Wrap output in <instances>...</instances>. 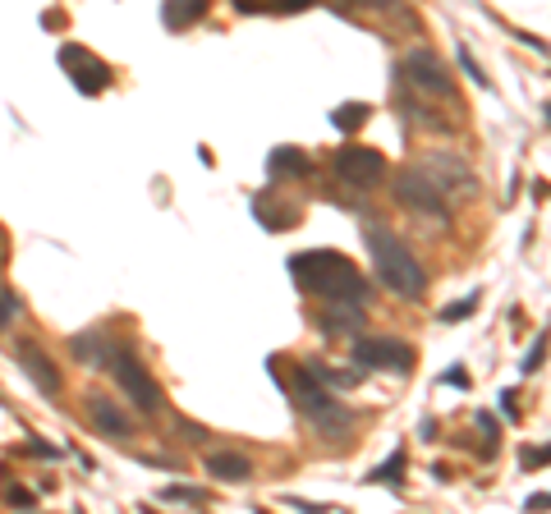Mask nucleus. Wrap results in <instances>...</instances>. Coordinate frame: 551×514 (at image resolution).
Instances as JSON below:
<instances>
[{
	"label": "nucleus",
	"instance_id": "nucleus-1",
	"mask_svg": "<svg viewBox=\"0 0 551 514\" xmlns=\"http://www.w3.org/2000/svg\"><path fill=\"white\" fill-rule=\"evenodd\" d=\"M290 276L299 280L304 294L322 304H368V276L335 248H308L290 257Z\"/></svg>",
	"mask_w": 551,
	"mask_h": 514
},
{
	"label": "nucleus",
	"instance_id": "nucleus-2",
	"mask_svg": "<svg viewBox=\"0 0 551 514\" xmlns=\"http://www.w3.org/2000/svg\"><path fill=\"white\" fill-rule=\"evenodd\" d=\"M363 244H368V253H372L377 280L395 294V299L419 304L423 294H428V271H423L419 257H413V248H409L395 230H386V226H368V230H363Z\"/></svg>",
	"mask_w": 551,
	"mask_h": 514
},
{
	"label": "nucleus",
	"instance_id": "nucleus-3",
	"mask_svg": "<svg viewBox=\"0 0 551 514\" xmlns=\"http://www.w3.org/2000/svg\"><path fill=\"white\" fill-rule=\"evenodd\" d=\"M285 391H290V400H295V404L308 413V422H313V427H317L326 441H340L344 432L354 427V413L344 409V404L331 395V386H326V382H317L304 363L295 367V382H290Z\"/></svg>",
	"mask_w": 551,
	"mask_h": 514
},
{
	"label": "nucleus",
	"instance_id": "nucleus-4",
	"mask_svg": "<svg viewBox=\"0 0 551 514\" xmlns=\"http://www.w3.org/2000/svg\"><path fill=\"white\" fill-rule=\"evenodd\" d=\"M111 373H115V382H120V391L133 400V409L138 413H161V386H157V377L148 373V363L138 358L129 344H115V354H111Z\"/></svg>",
	"mask_w": 551,
	"mask_h": 514
},
{
	"label": "nucleus",
	"instance_id": "nucleus-5",
	"mask_svg": "<svg viewBox=\"0 0 551 514\" xmlns=\"http://www.w3.org/2000/svg\"><path fill=\"white\" fill-rule=\"evenodd\" d=\"M395 202L409 207V211H419V216H437V220H450V198L446 189L437 184V175L428 166H409L395 175Z\"/></svg>",
	"mask_w": 551,
	"mask_h": 514
},
{
	"label": "nucleus",
	"instance_id": "nucleus-6",
	"mask_svg": "<svg viewBox=\"0 0 551 514\" xmlns=\"http://www.w3.org/2000/svg\"><path fill=\"white\" fill-rule=\"evenodd\" d=\"M354 363L363 373H395L409 377L413 373V344L391 340V335H359L354 340Z\"/></svg>",
	"mask_w": 551,
	"mask_h": 514
},
{
	"label": "nucleus",
	"instance_id": "nucleus-7",
	"mask_svg": "<svg viewBox=\"0 0 551 514\" xmlns=\"http://www.w3.org/2000/svg\"><path fill=\"white\" fill-rule=\"evenodd\" d=\"M331 170H335L340 184H350V189H377L386 179V157L377 152V147L344 142L340 152L331 157Z\"/></svg>",
	"mask_w": 551,
	"mask_h": 514
},
{
	"label": "nucleus",
	"instance_id": "nucleus-8",
	"mask_svg": "<svg viewBox=\"0 0 551 514\" xmlns=\"http://www.w3.org/2000/svg\"><path fill=\"white\" fill-rule=\"evenodd\" d=\"M60 69L69 73L74 92H83V97H97V92L111 88V64L102 55H92L88 46H79V42H64L60 46Z\"/></svg>",
	"mask_w": 551,
	"mask_h": 514
},
{
	"label": "nucleus",
	"instance_id": "nucleus-9",
	"mask_svg": "<svg viewBox=\"0 0 551 514\" xmlns=\"http://www.w3.org/2000/svg\"><path fill=\"white\" fill-rule=\"evenodd\" d=\"M404 79L419 88L423 97H450L455 92V73L437 60V51H428V46H419V51H409L404 55Z\"/></svg>",
	"mask_w": 551,
	"mask_h": 514
},
{
	"label": "nucleus",
	"instance_id": "nucleus-10",
	"mask_svg": "<svg viewBox=\"0 0 551 514\" xmlns=\"http://www.w3.org/2000/svg\"><path fill=\"white\" fill-rule=\"evenodd\" d=\"M14 363L24 367V377H28V382H33L46 400H55V395H60V373H55V363H51V358H46L33 340H19V344H14Z\"/></svg>",
	"mask_w": 551,
	"mask_h": 514
},
{
	"label": "nucleus",
	"instance_id": "nucleus-11",
	"mask_svg": "<svg viewBox=\"0 0 551 514\" xmlns=\"http://www.w3.org/2000/svg\"><path fill=\"white\" fill-rule=\"evenodd\" d=\"M88 422L102 432V436H111V441H124V436H133V427H129V413L111 400V395H88Z\"/></svg>",
	"mask_w": 551,
	"mask_h": 514
},
{
	"label": "nucleus",
	"instance_id": "nucleus-12",
	"mask_svg": "<svg viewBox=\"0 0 551 514\" xmlns=\"http://www.w3.org/2000/svg\"><path fill=\"white\" fill-rule=\"evenodd\" d=\"M266 175H271L276 184L304 179V175H313V157L304 152V147H295V142H281V147L266 157Z\"/></svg>",
	"mask_w": 551,
	"mask_h": 514
},
{
	"label": "nucleus",
	"instance_id": "nucleus-13",
	"mask_svg": "<svg viewBox=\"0 0 551 514\" xmlns=\"http://www.w3.org/2000/svg\"><path fill=\"white\" fill-rule=\"evenodd\" d=\"M69 354H74V363H83V367H106L111 354H115V340L102 326H92V331H79L74 340H69Z\"/></svg>",
	"mask_w": 551,
	"mask_h": 514
},
{
	"label": "nucleus",
	"instance_id": "nucleus-14",
	"mask_svg": "<svg viewBox=\"0 0 551 514\" xmlns=\"http://www.w3.org/2000/svg\"><path fill=\"white\" fill-rule=\"evenodd\" d=\"M326 335H359V326H363V304H331L326 313H322V322H317Z\"/></svg>",
	"mask_w": 551,
	"mask_h": 514
},
{
	"label": "nucleus",
	"instance_id": "nucleus-15",
	"mask_svg": "<svg viewBox=\"0 0 551 514\" xmlns=\"http://www.w3.org/2000/svg\"><path fill=\"white\" fill-rule=\"evenodd\" d=\"M207 10H212V0H166V5H161V24H166L170 33H184V28L198 24Z\"/></svg>",
	"mask_w": 551,
	"mask_h": 514
},
{
	"label": "nucleus",
	"instance_id": "nucleus-16",
	"mask_svg": "<svg viewBox=\"0 0 551 514\" xmlns=\"http://www.w3.org/2000/svg\"><path fill=\"white\" fill-rule=\"evenodd\" d=\"M207 473L221 478V482H248L253 478V464L239 451H217V455H207Z\"/></svg>",
	"mask_w": 551,
	"mask_h": 514
},
{
	"label": "nucleus",
	"instance_id": "nucleus-17",
	"mask_svg": "<svg viewBox=\"0 0 551 514\" xmlns=\"http://www.w3.org/2000/svg\"><path fill=\"white\" fill-rule=\"evenodd\" d=\"M253 211L266 230H295L299 226V207H271L266 198H253Z\"/></svg>",
	"mask_w": 551,
	"mask_h": 514
},
{
	"label": "nucleus",
	"instance_id": "nucleus-18",
	"mask_svg": "<svg viewBox=\"0 0 551 514\" xmlns=\"http://www.w3.org/2000/svg\"><path fill=\"white\" fill-rule=\"evenodd\" d=\"M304 367H308L317 382H326V386H344V391L363 382V367H326V363H304Z\"/></svg>",
	"mask_w": 551,
	"mask_h": 514
},
{
	"label": "nucleus",
	"instance_id": "nucleus-19",
	"mask_svg": "<svg viewBox=\"0 0 551 514\" xmlns=\"http://www.w3.org/2000/svg\"><path fill=\"white\" fill-rule=\"evenodd\" d=\"M404 469H409V455H404V451H391V460H386V464H377V469L368 473V482H377V487L386 482V487H395V491H400V487H404Z\"/></svg>",
	"mask_w": 551,
	"mask_h": 514
},
{
	"label": "nucleus",
	"instance_id": "nucleus-20",
	"mask_svg": "<svg viewBox=\"0 0 551 514\" xmlns=\"http://www.w3.org/2000/svg\"><path fill=\"white\" fill-rule=\"evenodd\" d=\"M363 124H368V106L363 102H344V106L331 111V129H340V133H354Z\"/></svg>",
	"mask_w": 551,
	"mask_h": 514
},
{
	"label": "nucleus",
	"instance_id": "nucleus-21",
	"mask_svg": "<svg viewBox=\"0 0 551 514\" xmlns=\"http://www.w3.org/2000/svg\"><path fill=\"white\" fill-rule=\"evenodd\" d=\"M157 500H166V505H207V491L202 487H161Z\"/></svg>",
	"mask_w": 551,
	"mask_h": 514
},
{
	"label": "nucleus",
	"instance_id": "nucleus-22",
	"mask_svg": "<svg viewBox=\"0 0 551 514\" xmlns=\"http://www.w3.org/2000/svg\"><path fill=\"white\" fill-rule=\"evenodd\" d=\"M459 69H464V79L473 83V88H492V79H488V69H478V60H473V51L469 46H459Z\"/></svg>",
	"mask_w": 551,
	"mask_h": 514
},
{
	"label": "nucleus",
	"instance_id": "nucleus-23",
	"mask_svg": "<svg viewBox=\"0 0 551 514\" xmlns=\"http://www.w3.org/2000/svg\"><path fill=\"white\" fill-rule=\"evenodd\" d=\"M473 422H478V432H482V441H488V446H482V451H488V455H492V451L501 446V427H497V418H492L488 409H482V413H478Z\"/></svg>",
	"mask_w": 551,
	"mask_h": 514
},
{
	"label": "nucleus",
	"instance_id": "nucleus-24",
	"mask_svg": "<svg viewBox=\"0 0 551 514\" xmlns=\"http://www.w3.org/2000/svg\"><path fill=\"white\" fill-rule=\"evenodd\" d=\"M0 500H5V505H19V509H33V505H37V491L5 482V487H0Z\"/></svg>",
	"mask_w": 551,
	"mask_h": 514
},
{
	"label": "nucleus",
	"instance_id": "nucleus-25",
	"mask_svg": "<svg viewBox=\"0 0 551 514\" xmlns=\"http://www.w3.org/2000/svg\"><path fill=\"white\" fill-rule=\"evenodd\" d=\"M473 313H478V294H469V299H455V304H446L437 317H441V322H459V317H473Z\"/></svg>",
	"mask_w": 551,
	"mask_h": 514
},
{
	"label": "nucleus",
	"instance_id": "nucleus-26",
	"mask_svg": "<svg viewBox=\"0 0 551 514\" xmlns=\"http://www.w3.org/2000/svg\"><path fill=\"white\" fill-rule=\"evenodd\" d=\"M317 0H262V15H299V10H313Z\"/></svg>",
	"mask_w": 551,
	"mask_h": 514
},
{
	"label": "nucleus",
	"instance_id": "nucleus-27",
	"mask_svg": "<svg viewBox=\"0 0 551 514\" xmlns=\"http://www.w3.org/2000/svg\"><path fill=\"white\" fill-rule=\"evenodd\" d=\"M14 317H19V294L0 285V331H5V326H10Z\"/></svg>",
	"mask_w": 551,
	"mask_h": 514
},
{
	"label": "nucleus",
	"instance_id": "nucleus-28",
	"mask_svg": "<svg viewBox=\"0 0 551 514\" xmlns=\"http://www.w3.org/2000/svg\"><path fill=\"white\" fill-rule=\"evenodd\" d=\"M542 358H546V331H537V340H533V349L524 354V373H537V367H542Z\"/></svg>",
	"mask_w": 551,
	"mask_h": 514
},
{
	"label": "nucleus",
	"instance_id": "nucleus-29",
	"mask_svg": "<svg viewBox=\"0 0 551 514\" xmlns=\"http://www.w3.org/2000/svg\"><path fill=\"white\" fill-rule=\"evenodd\" d=\"M175 427H179V436H184V441H193V446H202V441L212 436V432H207V427H198V422H188V418H179Z\"/></svg>",
	"mask_w": 551,
	"mask_h": 514
},
{
	"label": "nucleus",
	"instance_id": "nucleus-30",
	"mask_svg": "<svg viewBox=\"0 0 551 514\" xmlns=\"http://www.w3.org/2000/svg\"><path fill=\"white\" fill-rule=\"evenodd\" d=\"M546 464V446H528L524 451V469H542Z\"/></svg>",
	"mask_w": 551,
	"mask_h": 514
},
{
	"label": "nucleus",
	"instance_id": "nucleus-31",
	"mask_svg": "<svg viewBox=\"0 0 551 514\" xmlns=\"http://www.w3.org/2000/svg\"><path fill=\"white\" fill-rule=\"evenodd\" d=\"M441 382H446V386H459V391H469V373H464V367H450V373H441Z\"/></svg>",
	"mask_w": 551,
	"mask_h": 514
},
{
	"label": "nucleus",
	"instance_id": "nucleus-32",
	"mask_svg": "<svg viewBox=\"0 0 551 514\" xmlns=\"http://www.w3.org/2000/svg\"><path fill=\"white\" fill-rule=\"evenodd\" d=\"M501 409H506V418H510V422H519V395H515V391H506V395H501Z\"/></svg>",
	"mask_w": 551,
	"mask_h": 514
},
{
	"label": "nucleus",
	"instance_id": "nucleus-33",
	"mask_svg": "<svg viewBox=\"0 0 551 514\" xmlns=\"http://www.w3.org/2000/svg\"><path fill=\"white\" fill-rule=\"evenodd\" d=\"M28 455H37V460H55L60 451H55V446H46V441H28Z\"/></svg>",
	"mask_w": 551,
	"mask_h": 514
},
{
	"label": "nucleus",
	"instance_id": "nucleus-34",
	"mask_svg": "<svg viewBox=\"0 0 551 514\" xmlns=\"http://www.w3.org/2000/svg\"><path fill=\"white\" fill-rule=\"evenodd\" d=\"M350 5H359V10H395L400 0H350Z\"/></svg>",
	"mask_w": 551,
	"mask_h": 514
},
{
	"label": "nucleus",
	"instance_id": "nucleus-35",
	"mask_svg": "<svg viewBox=\"0 0 551 514\" xmlns=\"http://www.w3.org/2000/svg\"><path fill=\"white\" fill-rule=\"evenodd\" d=\"M239 15H262V0H230Z\"/></svg>",
	"mask_w": 551,
	"mask_h": 514
}]
</instances>
